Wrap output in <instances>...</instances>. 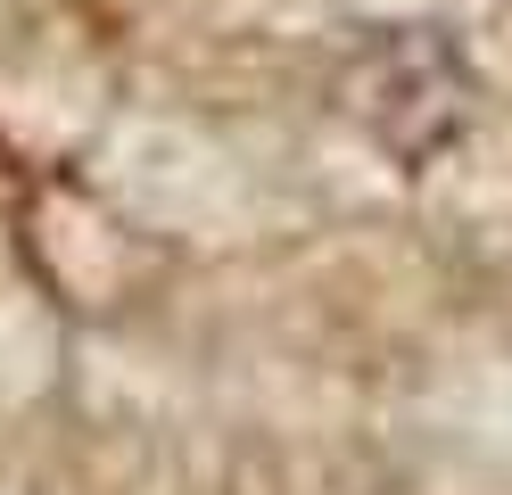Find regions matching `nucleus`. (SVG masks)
I'll return each mask as SVG.
<instances>
[]
</instances>
